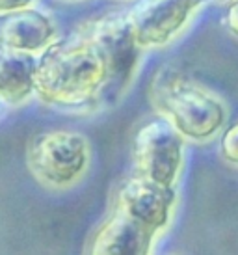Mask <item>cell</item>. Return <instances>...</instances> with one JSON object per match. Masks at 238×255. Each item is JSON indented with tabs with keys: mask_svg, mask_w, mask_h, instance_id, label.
Here are the masks:
<instances>
[{
	"mask_svg": "<svg viewBox=\"0 0 238 255\" xmlns=\"http://www.w3.org/2000/svg\"><path fill=\"white\" fill-rule=\"evenodd\" d=\"M106 84L105 58L80 32L50 43L37 60L35 95L49 107H90L103 97Z\"/></svg>",
	"mask_w": 238,
	"mask_h": 255,
	"instance_id": "1",
	"label": "cell"
},
{
	"mask_svg": "<svg viewBox=\"0 0 238 255\" xmlns=\"http://www.w3.org/2000/svg\"><path fill=\"white\" fill-rule=\"evenodd\" d=\"M149 101L184 138L210 140L224 127L227 110L214 93L175 67H160L149 82Z\"/></svg>",
	"mask_w": 238,
	"mask_h": 255,
	"instance_id": "2",
	"label": "cell"
},
{
	"mask_svg": "<svg viewBox=\"0 0 238 255\" xmlns=\"http://www.w3.org/2000/svg\"><path fill=\"white\" fill-rule=\"evenodd\" d=\"M90 164V140L69 128L43 130L34 136L26 151V166L32 177L50 190H67L78 184Z\"/></svg>",
	"mask_w": 238,
	"mask_h": 255,
	"instance_id": "3",
	"label": "cell"
},
{
	"mask_svg": "<svg viewBox=\"0 0 238 255\" xmlns=\"http://www.w3.org/2000/svg\"><path fill=\"white\" fill-rule=\"evenodd\" d=\"M78 32L90 37L99 49L101 56L105 58L108 69V84L105 93L108 95L110 103H116L128 90L132 78L136 77V69L143 50L134 36L128 13H106L95 17L82 24Z\"/></svg>",
	"mask_w": 238,
	"mask_h": 255,
	"instance_id": "4",
	"label": "cell"
},
{
	"mask_svg": "<svg viewBox=\"0 0 238 255\" xmlns=\"http://www.w3.org/2000/svg\"><path fill=\"white\" fill-rule=\"evenodd\" d=\"M184 136L166 118L143 123L134 136V171L154 183L173 186L184 160Z\"/></svg>",
	"mask_w": 238,
	"mask_h": 255,
	"instance_id": "5",
	"label": "cell"
},
{
	"mask_svg": "<svg viewBox=\"0 0 238 255\" xmlns=\"http://www.w3.org/2000/svg\"><path fill=\"white\" fill-rule=\"evenodd\" d=\"M207 0H138L128 11L134 36L143 49L164 47Z\"/></svg>",
	"mask_w": 238,
	"mask_h": 255,
	"instance_id": "6",
	"label": "cell"
},
{
	"mask_svg": "<svg viewBox=\"0 0 238 255\" xmlns=\"http://www.w3.org/2000/svg\"><path fill=\"white\" fill-rule=\"evenodd\" d=\"M175 205V190L173 186H164L134 173L132 177L119 184L114 196V207L125 211L143 226L160 233L166 229L171 218V211Z\"/></svg>",
	"mask_w": 238,
	"mask_h": 255,
	"instance_id": "7",
	"label": "cell"
},
{
	"mask_svg": "<svg viewBox=\"0 0 238 255\" xmlns=\"http://www.w3.org/2000/svg\"><path fill=\"white\" fill-rule=\"evenodd\" d=\"M156 235L130 214L114 207L110 216L91 233L86 250L93 255H143L153 250Z\"/></svg>",
	"mask_w": 238,
	"mask_h": 255,
	"instance_id": "8",
	"label": "cell"
},
{
	"mask_svg": "<svg viewBox=\"0 0 238 255\" xmlns=\"http://www.w3.org/2000/svg\"><path fill=\"white\" fill-rule=\"evenodd\" d=\"M56 36L52 19L32 6L0 13V45L4 47L35 54L56 41Z\"/></svg>",
	"mask_w": 238,
	"mask_h": 255,
	"instance_id": "9",
	"label": "cell"
},
{
	"mask_svg": "<svg viewBox=\"0 0 238 255\" xmlns=\"http://www.w3.org/2000/svg\"><path fill=\"white\" fill-rule=\"evenodd\" d=\"M37 60L34 52L0 45V97L9 107H19L35 93Z\"/></svg>",
	"mask_w": 238,
	"mask_h": 255,
	"instance_id": "10",
	"label": "cell"
},
{
	"mask_svg": "<svg viewBox=\"0 0 238 255\" xmlns=\"http://www.w3.org/2000/svg\"><path fill=\"white\" fill-rule=\"evenodd\" d=\"M220 153L227 164L238 166V123L229 127L222 134L220 140Z\"/></svg>",
	"mask_w": 238,
	"mask_h": 255,
	"instance_id": "11",
	"label": "cell"
},
{
	"mask_svg": "<svg viewBox=\"0 0 238 255\" xmlns=\"http://www.w3.org/2000/svg\"><path fill=\"white\" fill-rule=\"evenodd\" d=\"M34 4V0H0V13H7V11H15V9H22V7H30Z\"/></svg>",
	"mask_w": 238,
	"mask_h": 255,
	"instance_id": "12",
	"label": "cell"
},
{
	"mask_svg": "<svg viewBox=\"0 0 238 255\" xmlns=\"http://www.w3.org/2000/svg\"><path fill=\"white\" fill-rule=\"evenodd\" d=\"M225 22H227V28L231 30V34H235L238 37V0H235L231 4L229 11H227Z\"/></svg>",
	"mask_w": 238,
	"mask_h": 255,
	"instance_id": "13",
	"label": "cell"
},
{
	"mask_svg": "<svg viewBox=\"0 0 238 255\" xmlns=\"http://www.w3.org/2000/svg\"><path fill=\"white\" fill-rule=\"evenodd\" d=\"M0 101H2V97H0Z\"/></svg>",
	"mask_w": 238,
	"mask_h": 255,
	"instance_id": "14",
	"label": "cell"
}]
</instances>
